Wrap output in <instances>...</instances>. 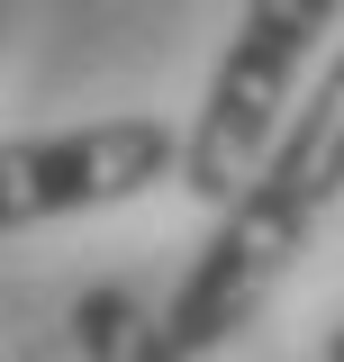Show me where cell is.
Returning a JSON list of instances; mask_svg holds the SVG:
<instances>
[{
	"label": "cell",
	"instance_id": "1",
	"mask_svg": "<svg viewBox=\"0 0 344 362\" xmlns=\"http://www.w3.org/2000/svg\"><path fill=\"white\" fill-rule=\"evenodd\" d=\"M344 199V54L326 64V82L290 109L281 145L263 154V173L217 209L209 245L190 254L181 290L164 299L172 344L200 362L217 344H236L263 317V299L281 290V272L308 254V235L326 226V209Z\"/></svg>",
	"mask_w": 344,
	"mask_h": 362
},
{
	"label": "cell",
	"instance_id": "2",
	"mask_svg": "<svg viewBox=\"0 0 344 362\" xmlns=\"http://www.w3.org/2000/svg\"><path fill=\"white\" fill-rule=\"evenodd\" d=\"M336 9L344 0H245L236 9V37L209 73V100L181 127V190L190 199L227 209L263 173V154L281 145L290 109H299V73L317 54V37L336 28Z\"/></svg>",
	"mask_w": 344,
	"mask_h": 362
},
{
	"label": "cell",
	"instance_id": "3",
	"mask_svg": "<svg viewBox=\"0 0 344 362\" xmlns=\"http://www.w3.org/2000/svg\"><path fill=\"white\" fill-rule=\"evenodd\" d=\"M172 173H181V136L164 118H91V127H55V136H0V235L82 218V209H118Z\"/></svg>",
	"mask_w": 344,
	"mask_h": 362
},
{
	"label": "cell",
	"instance_id": "4",
	"mask_svg": "<svg viewBox=\"0 0 344 362\" xmlns=\"http://www.w3.org/2000/svg\"><path fill=\"white\" fill-rule=\"evenodd\" d=\"M73 344H82V362H190L181 344H172L164 308H145V299L118 290V281H100V290L73 299Z\"/></svg>",
	"mask_w": 344,
	"mask_h": 362
},
{
	"label": "cell",
	"instance_id": "5",
	"mask_svg": "<svg viewBox=\"0 0 344 362\" xmlns=\"http://www.w3.org/2000/svg\"><path fill=\"white\" fill-rule=\"evenodd\" d=\"M326 362H344V326H336V335H326Z\"/></svg>",
	"mask_w": 344,
	"mask_h": 362
}]
</instances>
